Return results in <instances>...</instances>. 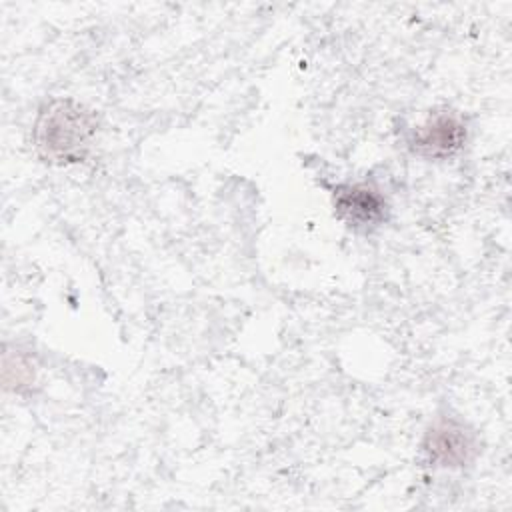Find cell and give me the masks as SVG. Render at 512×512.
I'll use <instances>...</instances> for the list:
<instances>
[{
  "mask_svg": "<svg viewBox=\"0 0 512 512\" xmlns=\"http://www.w3.org/2000/svg\"><path fill=\"white\" fill-rule=\"evenodd\" d=\"M98 116L72 98L46 102L34 120L32 142L36 154L50 164L84 162L94 146Z\"/></svg>",
  "mask_w": 512,
  "mask_h": 512,
  "instance_id": "6da1fadb",
  "label": "cell"
},
{
  "mask_svg": "<svg viewBox=\"0 0 512 512\" xmlns=\"http://www.w3.org/2000/svg\"><path fill=\"white\" fill-rule=\"evenodd\" d=\"M476 454V432L456 416H438L422 438V456L432 468H462Z\"/></svg>",
  "mask_w": 512,
  "mask_h": 512,
  "instance_id": "7a4b0ae2",
  "label": "cell"
},
{
  "mask_svg": "<svg viewBox=\"0 0 512 512\" xmlns=\"http://www.w3.org/2000/svg\"><path fill=\"white\" fill-rule=\"evenodd\" d=\"M466 142L464 120L444 108L434 110L420 126L414 128L410 136V150L422 158L446 160L454 156Z\"/></svg>",
  "mask_w": 512,
  "mask_h": 512,
  "instance_id": "3957f363",
  "label": "cell"
},
{
  "mask_svg": "<svg viewBox=\"0 0 512 512\" xmlns=\"http://www.w3.org/2000/svg\"><path fill=\"white\" fill-rule=\"evenodd\" d=\"M336 216L354 230H372L386 220L388 204L372 184H342L332 196Z\"/></svg>",
  "mask_w": 512,
  "mask_h": 512,
  "instance_id": "277c9868",
  "label": "cell"
}]
</instances>
